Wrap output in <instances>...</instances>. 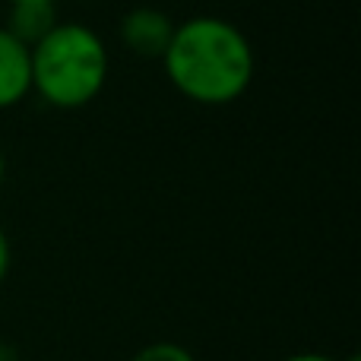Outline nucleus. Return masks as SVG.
Segmentation results:
<instances>
[{"label": "nucleus", "mask_w": 361, "mask_h": 361, "mask_svg": "<svg viewBox=\"0 0 361 361\" xmlns=\"http://www.w3.org/2000/svg\"><path fill=\"white\" fill-rule=\"evenodd\" d=\"M169 82L197 105H228L247 92L257 73L250 38L222 16H190L175 23L162 57Z\"/></svg>", "instance_id": "nucleus-1"}, {"label": "nucleus", "mask_w": 361, "mask_h": 361, "mask_svg": "<svg viewBox=\"0 0 361 361\" xmlns=\"http://www.w3.org/2000/svg\"><path fill=\"white\" fill-rule=\"evenodd\" d=\"M32 92L51 108L76 111L99 99L108 82V48L86 23H57L32 44Z\"/></svg>", "instance_id": "nucleus-2"}, {"label": "nucleus", "mask_w": 361, "mask_h": 361, "mask_svg": "<svg viewBox=\"0 0 361 361\" xmlns=\"http://www.w3.org/2000/svg\"><path fill=\"white\" fill-rule=\"evenodd\" d=\"M118 32L130 54L143 57V61H162L171 44V35H175V23L169 13L156 10V6H137V10L124 13Z\"/></svg>", "instance_id": "nucleus-3"}, {"label": "nucleus", "mask_w": 361, "mask_h": 361, "mask_svg": "<svg viewBox=\"0 0 361 361\" xmlns=\"http://www.w3.org/2000/svg\"><path fill=\"white\" fill-rule=\"evenodd\" d=\"M32 92V51L0 25V111Z\"/></svg>", "instance_id": "nucleus-4"}, {"label": "nucleus", "mask_w": 361, "mask_h": 361, "mask_svg": "<svg viewBox=\"0 0 361 361\" xmlns=\"http://www.w3.org/2000/svg\"><path fill=\"white\" fill-rule=\"evenodd\" d=\"M57 23H61V19H57L54 4H13L4 29L10 32L13 38H19L25 48H32V44L42 42Z\"/></svg>", "instance_id": "nucleus-5"}, {"label": "nucleus", "mask_w": 361, "mask_h": 361, "mask_svg": "<svg viewBox=\"0 0 361 361\" xmlns=\"http://www.w3.org/2000/svg\"><path fill=\"white\" fill-rule=\"evenodd\" d=\"M130 361H197V358H193L190 349H184V345H178V343H149Z\"/></svg>", "instance_id": "nucleus-6"}, {"label": "nucleus", "mask_w": 361, "mask_h": 361, "mask_svg": "<svg viewBox=\"0 0 361 361\" xmlns=\"http://www.w3.org/2000/svg\"><path fill=\"white\" fill-rule=\"evenodd\" d=\"M10 263H13V250H10V238H6L4 225H0V286L10 276Z\"/></svg>", "instance_id": "nucleus-7"}, {"label": "nucleus", "mask_w": 361, "mask_h": 361, "mask_svg": "<svg viewBox=\"0 0 361 361\" xmlns=\"http://www.w3.org/2000/svg\"><path fill=\"white\" fill-rule=\"evenodd\" d=\"M282 361H358L355 355L352 358H333V355H324V352H298V355H288Z\"/></svg>", "instance_id": "nucleus-8"}, {"label": "nucleus", "mask_w": 361, "mask_h": 361, "mask_svg": "<svg viewBox=\"0 0 361 361\" xmlns=\"http://www.w3.org/2000/svg\"><path fill=\"white\" fill-rule=\"evenodd\" d=\"M4 180H6V156L0 149V190H4Z\"/></svg>", "instance_id": "nucleus-9"}, {"label": "nucleus", "mask_w": 361, "mask_h": 361, "mask_svg": "<svg viewBox=\"0 0 361 361\" xmlns=\"http://www.w3.org/2000/svg\"><path fill=\"white\" fill-rule=\"evenodd\" d=\"M10 4H57V0H10Z\"/></svg>", "instance_id": "nucleus-10"}, {"label": "nucleus", "mask_w": 361, "mask_h": 361, "mask_svg": "<svg viewBox=\"0 0 361 361\" xmlns=\"http://www.w3.org/2000/svg\"><path fill=\"white\" fill-rule=\"evenodd\" d=\"M0 361H4V345H0Z\"/></svg>", "instance_id": "nucleus-11"}]
</instances>
